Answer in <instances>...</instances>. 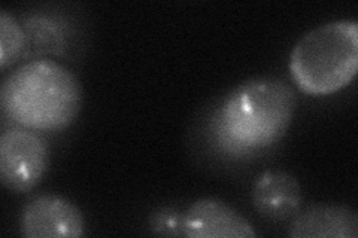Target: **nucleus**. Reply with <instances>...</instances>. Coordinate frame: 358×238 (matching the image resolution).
Masks as SVG:
<instances>
[{"label": "nucleus", "instance_id": "nucleus-11", "mask_svg": "<svg viewBox=\"0 0 358 238\" xmlns=\"http://www.w3.org/2000/svg\"><path fill=\"white\" fill-rule=\"evenodd\" d=\"M150 230L160 237H184V213L175 207H162L151 213Z\"/></svg>", "mask_w": 358, "mask_h": 238}, {"label": "nucleus", "instance_id": "nucleus-7", "mask_svg": "<svg viewBox=\"0 0 358 238\" xmlns=\"http://www.w3.org/2000/svg\"><path fill=\"white\" fill-rule=\"evenodd\" d=\"M303 192L299 180L281 170H268L257 177L252 202L263 218L271 221L293 219L300 210Z\"/></svg>", "mask_w": 358, "mask_h": 238}, {"label": "nucleus", "instance_id": "nucleus-10", "mask_svg": "<svg viewBox=\"0 0 358 238\" xmlns=\"http://www.w3.org/2000/svg\"><path fill=\"white\" fill-rule=\"evenodd\" d=\"M26 33L8 10H0V67L6 69L26 52Z\"/></svg>", "mask_w": 358, "mask_h": 238}, {"label": "nucleus", "instance_id": "nucleus-2", "mask_svg": "<svg viewBox=\"0 0 358 238\" xmlns=\"http://www.w3.org/2000/svg\"><path fill=\"white\" fill-rule=\"evenodd\" d=\"M5 115L33 131L69 127L81 109L83 91L76 76L60 63L39 59L9 73L0 91Z\"/></svg>", "mask_w": 358, "mask_h": 238}, {"label": "nucleus", "instance_id": "nucleus-5", "mask_svg": "<svg viewBox=\"0 0 358 238\" xmlns=\"http://www.w3.org/2000/svg\"><path fill=\"white\" fill-rule=\"evenodd\" d=\"M84 230L83 211L60 195L31 198L20 214V232L27 238H78Z\"/></svg>", "mask_w": 358, "mask_h": 238}, {"label": "nucleus", "instance_id": "nucleus-1", "mask_svg": "<svg viewBox=\"0 0 358 238\" xmlns=\"http://www.w3.org/2000/svg\"><path fill=\"white\" fill-rule=\"evenodd\" d=\"M296 103L293 88L281 79H251L234 88L214 110L209 134L217 149L227 156L262 154L284 137Z\"/></svg>", "mask_w": 358, "mask_h": 238}, {"label": "nucleus", "instance_id": "nucleus-6", "mask_svg": "<svg viewBox=\"0 0 358 238\" xmlns=\"http://www.w3.org/2000/svg\"><path fill=\"white\" fill-rule=\"evenodd\" d=\"M184 237L188 238H255L252 225L226 202L201 198L184 213Z\"/></svg>", "mask_w": 358, "mask_h": 238}, {"label": "nucleus", "instance_id": "nucleus-4", "mask_svg": "<svg viewBox=\"0 0 358 238\" xmlns=\"http://www.w3.org/2000/svg\"><path fill=\"white\" fill-rule=\"evenodd\" d=\"M48 163V146L33 130L15 127L0 135V180L9 191L24 194L38 186Z\"/></svg>", "mask_w": 358, "mask_h": 238}, {"label": "nucleus", "instance_id": "nucleus-3", "mask_svg": "<svg viewBox=\"0 0 358 238\" xmlns=\"http://www.w3.org/2000/svg\"><path fill=\"white\" fill-rule=\"evenodd\" d=\"M357 70V20H336L306 31L289 55L291 76L309 96L338 93L354 81Z\"/></svg>", "mask_w": 358, "mask_h": 238}, {"label": "nucleus", "instance_id": "nucleus-8", "mask_svg": "<svg viewBox=\"0 0 358 238\" xmlns=\"http://www.w3.org/2000/svg\"><path fill=\"white\" fill-rule=\"evenodd\" d=\"M288 234L293 238H357L358 214L343 204H317L296 214Z\"/></svg>", "mask_w": 358, "mask_h": 238}, {"label": "nucleus", "instance_id": "nucleus-9", "mask_svg": "<svg viewBox=\"0 0 358 238\" xmlns=\"http://www.w3.org/2000/svg\"><path fill=\"white\" fill-rule=\"evenodd\" d=\"M21 26L27 40L24 57H38L36 60L43 55L64 57L71 50L69 29L62 17L36 13L22 20Z\"/></svg>", "mask_w": 358, "mask_h": 238}]
</instances>
